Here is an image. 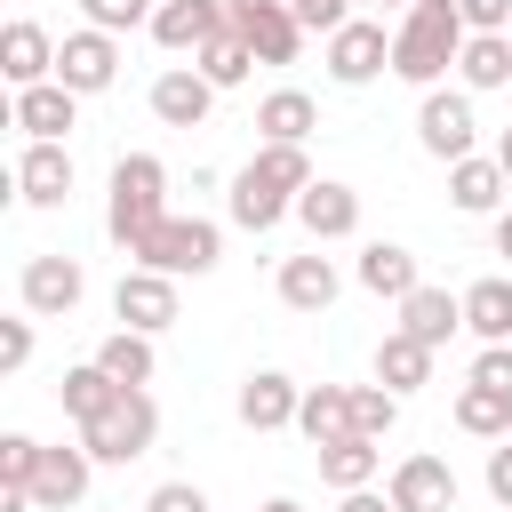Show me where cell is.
Listing matches in <instances>:
<instances>
[{"label":"cell","instance_id":"1","mask_svg":"<svg viewBox=\"0 0 512 512\" xmlns=\"http://www.w3.org/2000/svg\"><path fill=\"white\" fill-rule=\"evenodd\" d=\"M312 184V152L304 144H256V160L232 176V224L240 232H272L288 208H296V192Z\"/></svg>","mask_w":512,"mask_h":512},{"label":"cell","instance_id":"2","mask_svg":"<svg viewBox=\"0 0 512 512\" xmlns=\"http://www.w3.org/2000/svg\"><path fill=\"white\" fill-rule=\"evenodd\" d=\"M464 40H472V24H464L456 0H416V8H400V24H392V72H400L408 88H440V72L464 56Z\"/></svg>","mask_w":512,"mask_h":512},{"label":"cell","instance_id":"3","mask_svg":"<svg viewBox=\"0 0 512 512\" xmlns=\"http://www.w3.org/2000/svg\"><path fill=\"white\" fill-rule=\"evenodd\" d=\"M168 216V168L152 160V152H120L112 160V200H104V232L120 240V248H136L152 224Z\"/></svg>","mask_w":512,"mask_h":512},{"label":"cell","instance_id":"4","mask_svg":"<svg viewBox=\"0 0 512 512\" xmlns=\"http://www.w3.org/2000/svg\"><path fill=\"white\" fill-rule=\"evenodd\" d=\"M128 256H136V264H152V272H168V280H184V272L200 280V272H216V264H224V232H216L208 216H160Z\"/></svg>","mask_w":512,"mask_h":512},{"label":"cell","instance_id":"5","mask_svg":"<svg viewBox=\"0 0 512 512\" xmlns=\"http://www.w3.org/2000/svg\"><path fill=\"white\" fill-rule=\"evenodd\" d=\"M152 440H160V408H152L144 384H128L104 416L80 424V448H88L96 464H136V456H152Z\"/></svg>","mask_w":512,"mask_h":512},{"label":"cell","instance_id":"6","mask_svg":"<svg viewBox=\"0 0 512 512\" xmlns=\"http://www.w3.org/2000/svg\"><path fill=\"white\" fill-rule=\"evenodd\" d=\"M16 296H24V312H32V320H64V312L88 296V272H80L64 248H40V256H24Z\"/></svg>","mask_w":512,"mask_h":512},{"label":"cell","instance_id":"7","mask_svg":"<svg viewBox=\"0 0 512 512\" xmlns=\"http://www.w3.org/2000/svg\"><path fill=\"white\" fill-rule=\"evenodd\" d=\"M472 136H480L472 88H424V104H416V144H424L432 160H464Z\"/></svg>","mask_w":512,"mask_h":512},{"label":"cell","instance_id":"8","mask_svg":"<svg viewBox=\"0 0 512 512\" xmlns=\"http://www.w3.org/2000/svg\"><path fill=\"white\" fill-rule=\"evenodd\" d=\"M384 64H392V32H384V24L352 16L344 32H328V80H336V88H368Z\"/></svg>","mask_w":512,"mask_h":512},{"label":"cell","instance_id":"9","mask_svg":"<svg viewBox=\"0 0 512 512\" xmlns=\"http://www.w3.org/2000/svg\"><path fill=\"white\" fill-rule=\"evenodd\" d=\"M56 80H64L72 96L112 88V80H120V48H112V32H96V24L64 32V40H56Z\"/></svg>","mask_w":512,"mask_h":512},{"label":"cell","instance_id":"10","mask_svg":"<svg viewBox=\"0 0 512 512\" xmlns=\"http://www.w3.org/2000/svg\"><path fill=\"white\" fill-rule=\"evenodd\" d=\"M216 112V80L200 72V64H168L160 80H152V120L160 128H200Z\"/></svg>","mask_w":512,"mask_h":512},{"label":"cell","instance_id":"11","mask_svg":"<svg viewBox=\"0 0 512 512\" xmlns=\"http://www.w3.org/2000/svg\"><path fill=\"white\" fill-rule=\"evenodd\" d=\"M112 312H120V328H144V336H160V328L176 320V280H168V272H152V264H136V272H120V288H112Z\"/></svg>","mask_w":512,"mask_h":512},{"label":"cell","instance_id":"12","mask_svg":"<svg viewBox=\"0 0 512 512\" xmlns=\"http://www.w3.org/2000/svg\"><path fill=\"white\" fill-rule=\"evenodd\" d=\"M88 480H96V456L72 440V448H48L40 440V472H32V504L40 512H72L80 496H88Z\"/></svg>","mask_w":512,"mask_h":512},{"label":"cell","instance_id":"13","mask_svg":"<svg viewBox=\"0 0 512 512\" xmlns=\"http://www.w3.org/2000/svg\"><path fill=\"white\" fill-rule=\"evenodd\" d=\"M384 496L400 512H456V472H448V456H400Z\"/></svg>","mask_w":512,"mask_h":512},{"label":"cell","instance_id":"14","mask_svg":"<svg viewBox=\"0 0 512 512\" xmlns=\"http://www.w3.org/2000/svg\"><path fill=\"white\" fill-rule=\"evenodd\" d=\"M296 224H304L312 240H352V232H360V192L336 184V176H312V184L296 192Z\"/></svg>","mask_w":512,"mask_h":512},{"label":"cell","instance_id":"15","mask_svg":"<svg viewBox=\"0 0 512 512\" xmlns=\"http://www.w3.org/2000/svg\"><path fill=\"white\" fill-rule=\"evenodd\" d=\"M240 40L256 48V64H296L304 16H296L288 0H248V8H240Z\"/></svg>","mask_w":512,"mask_h":512},{"label":"cell","instance_id":"16","mask_svg":"<svg viewBox=\"0 0 512 512\" xmlns=\"http://www.w3.org/2000/svg\"><path fill=\"white\" fill-rule=\"evenodd\" d=\"M240 424L248 432H280V424H296V408H304V384L296 376H280V368H256L248 384H240Z\"/></svg>","mask_w":512,"mask_h":512},{"label":"cell","instance_id":"17","mask_svg":"<svg viewBox=\"0 0 512 512\" xmlns=\"http://www.w3.org/2000/svg\"><path fill=\"white\" fill-rule=\"evenodd\" d=\"M72 120H80V96H72L64 80L16 88V128H24L32 144H64V136H72Z\"/></svg>","mask_w":512,"mask_h":512},{"label":"cell","instance_id":"18","mask_svg":"<svg viewBox=\"0 0 512 512\" xmlns=\"http://www.w3.org/2000/svg\"><path fill=\"white\" fill-rule=\"evenodd\" d=\"M16 200H24V208H64V200H72V152H64V144H24V160H16Z\"/></svg>","mask_w":512,"mask_h":512},{"label":"cell","instance_id":"19","mask_svg":"<svg viewBox=\"0 0 512 512\" xmlns=\"http://www.w3.org/2000/svg\"><path fill=\"white\" fill-rule=\"evenodd\" d=\"M0 72H8V88H40V80H56V40H48L32 16H16V24L0 32Z\"/></svg>","mask_w":512,"mask_h":512},{"label":"cell","instance_id":"20","mask_svg":"<svg viewBox=\"0 0 512 512\" xmlns=\"http://www.w3.org/2000/svg\"><path fill=\"white\" fill-rule=\"evenodd\" d=\"M312 464H320V480L344 496V488H376V472H384V440H368V432H344V440H328V448H312Z\"/></svg>","mask_w":512,"mask_h":512},{"label":"cell","instance_id":"21","mask_svg":"<svg viewBox=\"0 0 512 512\" xmlns=\"http://www.w3.org/2000/svg\"><path fill=\"white\" fill-rule=\"evenodd\" d=\"M216 32H224L216 0H160V8H152V40H160L168 56H200V40H216Z\"/></svg>","mask_w":512,"mask_h":512},{"label":"cell","instance_id":"22","mask_svg":"<svg viewBox=\"0 0 512 512\" xmlns=\"http://www.w3.org/2000/svg\"><path fill=\"white\" fill-rule=\"evenodd\" d=\"M512 192V176H504V160L488 152H464V160H448V200L464 208V216H496V200Z\"/></svg>","mask_w":512,"mask_h":512},{"label":"cell","instance_id":"23","mask_svg":"<svg viewBox=\"0 0 512 512\" xmlns=\"http://www.w3.org/2000/svg\"><path fill=\"white\" fill-rule=\"evenodd\" d=\"M336 288H344V280H336V264L320 256V240H312V256H288V264H280V304H288V312H328Z\"/></svg>","mask_w":512,"mask_h":512},{"label":"cell","instance_id":"24","mask_svg":"<svg viewBox=\"0 0 512 512\" xmlns=\"http://www.w3.org/2000/svg\"><path fill=\"white\" fill-rule=\"evenodd\" d=\"M400 328L440 352V344L464 328V296H448V288H408V296H400Z\"/></svg>","mask_w":512,"mask_h":512},{"label":"cell","instance_id":"25","mask_svg":"<svg viewBox=\"0 0 512 512\" xmlns=\"http://www.w3.org/2000/svg\"><path fill=\"white\" fill-rule=\"evenodd\" d=\"M376 384H392L400 400H408V392H424V384H432V344H424V336H408V328H392V336L376 344Z\"/></svg>","mask_w":512,"mask_h":512},{"label":"cell","instance_id":"26","mask_svg":"<svg viewBox=\"0 0 512 512\" xmlns=\"http://www.w3.org/2000/svg\"><path fill=\"white\" fill-rule=\"evenodd\" d=\"M464 328L480 344H512V272H488L464 288Z\"/></svg>","mask_w":512,"mask_h":512},{"label":"cell","instance_id":"27","mask_svg":"<svg viewBox=\"0 0 512 512\" xmlns=\"http://www.w3.org/2000/svg\"><path fill=\"white\" fill-rule=\"evenodd\" d=\"M312 128H320V104H312L304 88H272V96L256 104V136H264V144H304Z\"/></svg>","mask_w":512,"mask_h":512},{"label":"cell","instance_id":"28","mask_svg":"<svg viewBox=\"0 0 512 512\" xmlns=\"http://www.w3.org/2000/svg\"><path fill=\"white\" fill-rule=\"evenodd\" d=\"M296 432H304L312 448H328V440H344V432H352V384H304V408H296Z\"/></svg>","mask_w":512,"mask_h":512},{"label":"cell","instance_id":"29","mask_svg":"<svg viewBox=\"0 0 512 512\" xmlns=\"http://www.w3.org/2000/svg\"><path fill=\"white\" fill-rule=\"evenodd\" d=\"M360 288L400 304V296H408V288H424V280H416V256H408L400 240H368V248H360Z\"/></svg>","mask_w":512,"mask_h":512},{"label":"cell","instance_id":"30","mask_svg":"<svg viewBox=\"0 0 512 512\" xmlns=\"http://www.w3.org/2000/svg\"><path fill=\"white\" fill-rule=\"evenodd\" d=\"M120 392H128V384H120V376H104V360H80V368H64V384H56V400H64V416H72V424L104 416Z\"/></svg>","mask_w":512,"mask_h":512},{"label":"cell","instance_id":"31","mask_svg":"<svg viewBox=\"0 0 512 512\" xmlns=\"http://www.w3.org/2000/svg\"><path fill=\"white\" fill-rule=\"evenodd\" d=\"M456 424H464L472 440H504V432H512V392L464 376V392H456Z\"/></svg>","mask_w":512,"mask_h":512},{"label":"cell","instance_id":"32","mask_svg":"<svg viewBox=\"0 0 512 512\" xmlns=\"http://www.w3.org/2000/svg\"><path fill=\"white\" fill-rule=\"evenodd\" d=\"M456 72H464L472 96H480V88H504V80H512V32H472L464 56H456Z\"/></svg>","mask_w":512,"mask_h":512},{"label":"cell","instance_id":"33","mask_svg":"<svg viewBox=\"0 0 512 512\" xmlns=\"http://www.w3.org/2000/svg\"><path fill=\"white\" fill-rule=\"evenodd\" d=\"M96 360H104V376H120V384H152V336L144 328H112L104 344H96Z\"/></svg>","mask_w":512,"mask_h":512},{"label":"cell","instance_id":"34","mask_svg":"<svg viewBox=\"0 0 512 512\" xmlns=\"http://www.w3.org/2000/svg\"><path fill=\"white\" fill-rule=\"evenodd\" d=\"M192 64H200L216 88H240V80H248V64H256V48H248L240 32H216V40H200V56H192Z\"/></svg>","mask_w":512,"mask_h":512},{"label":"cell","instance_id":"35","mask_svg":"<svg viewBox=\"0 0 512 512\" xmlns=\"http://www.w3.org/2000/svg\"><path fill=\"white\" fill-rule=\"evenodd\" d=\"M392 424H400V392H392V384H352V432L384 440Z\"/></svg>","mask_w":512,"mask_h":512},{"label":"cell","instance_id":"36","mask_svg":"<svg viewBox=\"0 0 512 512\" xmlns=\"http://www.w3.org/2000/svg\"><path fill=\"white\" fill-rule=\"evenodd\" d=\"M32 472H40V440L32 432H8L0 440V488H32Z\"/></svg>","mask_w":512,"mask_h":512},{"label":"cell","instance_id":"37","mask_svg":"<svg viewBox=\"0 0 512 512\" xmlns=\"http://www.w3.org/2000/svg\"><path fill=\"white\" fill-rule=\"evenodd\" d=\"M80 8H88L96 32H136V24H152V0H80Z\"/></svg>","mask_w":512,"mask_h":512},{"label":"cell","instance_id":"38","mask_svg":"<svg viewBox=\"0 0 512 512\" xmlns=\"http://www.w3.org/2000/svg\"><path fill=\"white\" fill-rule=\"evenodd\" d=\"M144 512H208V488H192V480H160V488L144 496Z\"/></svg>","mask_w":512,"mask_h":512},{"label":"cell","instance_id":"39","mask_svg":"<svg viewBox=\"0 0 512 512\" xmlns=\"http://www.w3.org/2000/svg\"><path fill=\"white\" fill-rule=\"evenodd\" d=\"M296 16H304V32H320V40H328V32H344V24H352V0H296Z\"/></svg>","mask_w":512,"mask_h":512},{"label":"cell","instance_id":"40","mask_svg":"<svg viewBox=\"0 0 512 512\" xmlns=\"http://www.w3.org/2000/svg\"><path fill=\"white\" fill-rule=\"evenodd\" d=\"M472 384H496V392H512V344H480V360H472Z\"/></svg>","mask_w":512,"mask_h":512},{"label":"cell","instance_id":"41","mask_svg":"<svg viewBox=\"0 0 512 512\" xmlns=\"http://www.w3.org/2000/svg\"><path fill=\"white\" fill-rule=\"evenodd\" d=\"M24 360H32V320H0V368L16 376Z\"/></svg>","mask_w":512,"mask_h":512},{"label":"cell","instance_id":"42","mask_svg":"<svg viewBox=\"0 0 512 512\" xmlns=\"http://www.w3.org/2000/svg\"><path fill=\"white\" fill-rule=\"evenodd\" d=\"M472 32H512V0H456Z\"/></svg>","mask_w":512,"mask_h":512},{"label":"cell","instance_id":"43","mask_svg":"<svg viewBox=\"0 0 512 512\" xmlns=\"http://www.w3.org/2000/svg\"><path fill=\"white\" fill-rule=\"evenodd\" d=\"M488 496H496V504L512 512V432H504V440L488 448Z\"/></svg>","mask_w":512,"mask_h":512},{"label":"cell","instance_id":"44","mask_svg":"<svg viewBox=\"0 0 512 512\" xmlns=\"http://www.w3.org/2000/svg\"><path fill=\"white\" fill-rule=\"evenodd\" d=\"M336 512H400V504H392V496H376V488H344V504H336Z\"/></svg>","mask_w":512,"mask_h":512},{"label":"cell","instance_id":"45","mask_svg":"<svg viewBox=\"0 0 512 512\" xmlns=\"http://www.w3.org/2000/svg\"><path fill=\"white\" fill-rule=\"evenodd\" d=\"M496 256H504V264H512V208H504V216H496Z\"/></svg>","mask_w":512,"mask_h":512},{"label":"cell","instance_id":"46","mask_svg":"<svg viewBox=\"0 0 512 512\" xmlns=\"http://www.w3.org/2000/svg\"><path fill=\"white\" fill-rule=\"evenodd\" d=\"M496 160H504V176H512V128H504V136H496Z\"/></svg>","mask_w":512,"mask_h":512},{"label":"cell","instance_id":"47","mask_svg":"<svg viewBox=\"0 0 512 512\" xmlns=\"http://www.w3.org/2000/svg\"><path fill=\"white\" fill-rule=\"evenodd\" d=\"M264 512H304V504H296V496H272V504H264Z\"/></svg>","mask_w":512,"mask_h":512},{"label":"cell","instance_id":"48","mask_svg":"<svg viewBox=\"0 0 512 512\" xmlns=\"http://www.w3.org/2000/svg\"><path fill=\"white\" fill-rule=\"evenodd\" d=\"M376 8H416V0H376Z\"/></svg>","mask_w":512,"mask_h":512},{"label":"cell","instance_id":"49","mask_svg":"<svg viewBox=\"0 0 512 512\" xmlns=\"http://www.w3.org/2000/svg\"><path fill=\"white\" fill-rule=\"evenodd\" d=\"M288 8H296V0H288Z\"/></svg>","mask_w":512,"mask_h":512}]
</instances>
